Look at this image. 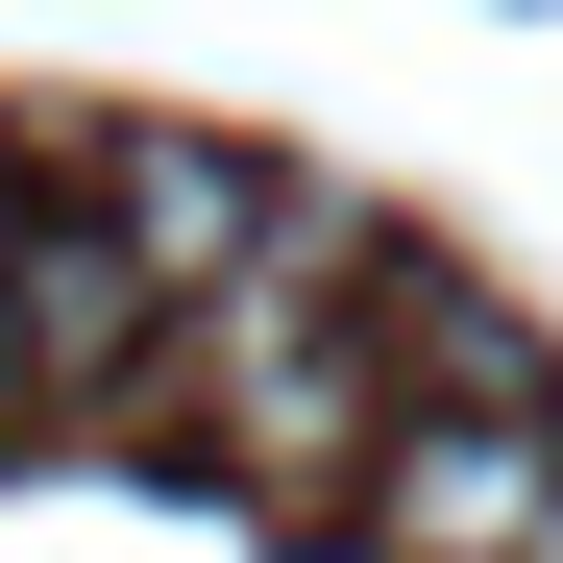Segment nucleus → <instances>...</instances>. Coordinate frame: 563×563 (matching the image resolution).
I'll return each instance as SVG.
<instances>
[{
  "instance_id": "nucleus-1",
  "label": "nucleus",
  "mask_w": 563,
  "mask_h": 563,
  "mask_svg": "<svg viewBox=\"0 0 563 563\" xmlns=\"http://www.w3.org/2000/svg\"><path fill=\"white\" fill-rule=\"evenodd\" d=\"M147 343H197V295H172L123 221H25V245H0V393H25V417H123Z\"/></svg>"
},
{
  "instance_id": "nucleus-2",
  "label": "nucleus",
  "mask_w": 563,
  "mask_h": 563,
  "mask_svg": "<svg viewBox=\"0 0 563 563\" xmlns=\"http://www.w3.org/2000/svg\"><path fill=\"white\" fill-rule=\"evenodd\" d=\"M367 539H393V563H539V539H563V417H417V393H393Z\"/></svg>"
},
{
  "instance_id": "nucleus-3",
  "label": "nucleus",
  "mask_w": 563,
  "mask_h": 563,
  "mask_svg": "<svg viewBox=\"0 0 563 563\" xmlns=\"http://www.w3.org/2000/svg\"><path fill=\"white\" fill-rule=\"evenodd\" d=\"M99 221H123V245L172 269V295H197V319L245 295L269 245H295V197H269L245 147H197V123H123V147H99Z\"/></svg>"
},
{
  "instance_id": "nucleus-4",
  "label": "nucleus",
  "mask_w": 563,
  "mask_h": 563,
  "mask_svg": "<svg viewBox=\"0 0 563 563\" xmlns=\"http://www.w3.org/2000/svg\"><path fill=\"white\" fill-rule=\"evenodd\" d=\"M539 563H563V539H539Z\"/></svg>"
}]
</instances>
